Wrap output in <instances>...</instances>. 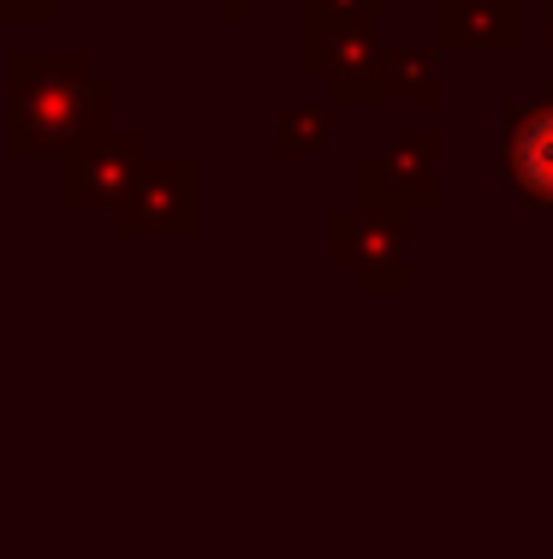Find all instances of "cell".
I'll return each instance as SVG.
<instances>
[{
    "instance_id": "1",
    "label": "cell",
    "mask_w": 553,
    "mask_h": 559,
    "mask_svg": "<svg viewBox=\"0 0 553 559\" xmlns=\"http://www.w3.org/2000/svg\"><path fill=\"white\" fill-rule=\"evenodd\" d=\"M89 84L72 55H19L12 60V150L31 155L48 143H72L84 131Z\"/></svg>"
},
{
    "instance_id": "2",
    "label": "cell",
    "mask_w": 553,
    "mask_h": 559,
    "mask_svg": "<svg viewBox=\"0 0 553 559\" xmlns=\"http://www.w3.org/2000/svg\"><path fill=\"white\" fill-rule=\"evenodd\" d=\"M512 167H518V179L530 197H553V114H536L530 126L518 131Z\"/></svg>"
},
{
    "instance_id": "3",
    "label": "cell",
    "mask_w": 553,
    "mask_h": 559,
    "mask_svg": "<svg viewBox=\"0 0 553 559\" xmlns=\"http://www.w3.org/2000/svg\"><path fill=\"white\" fill-rule=\"evenodd\" d=\"M60 0H0V12L7 19H43V12H55Z\"/></svg>"
}]
</instances>
